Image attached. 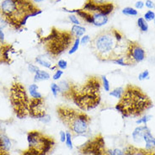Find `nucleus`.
Masks as SVG:
<instances>
[{
  "instance_id": "obj_5",
  "label": "nucleus",
  "mask_w": 155,
  "mask_h": 155,
  "mask_svg": "<svg viewBox=\"0 0 155 155\" xmlns=\"http://www.w3.org/2000/svg\"><path fill=\"white\" fill-rule=\"evenodd\" d=\"M57 114L60 120L74 136H86L90 132L91 118L83 110L66 105L57 107Z\"/></svg>"
},
{
  "instance_id": "obj_2",
  "label": "nucleus",
  "mask_w": 155,
  "mask_h": 155,
  "mask_svg": "<svg viewBox=\"0 0 155 155\" xmlns=\"http://www.w3.org/2000/svg\"><path fill=\"white\" fill-rule=\"evenodd\" d=\"M42 14V10L32 0H2L0 15L15 31H21L28 19Z\"/></svg>"
},
{
  "instance_id": "obj_51",
  "label": "nucleus",
  "mask_w": 155,
  "mask_h": 155,
  "mask_svg": "<svg viewBox=\"0 0 155 155\" xmlns=\"http://www.w3.org/2000/svg\"><path fill=\"white\" fill-rule=\"evenodd\" d=\"M153 23H154V25H155V18H154V19H153Z\"/></svg>"
},
{
  "instance_id": "obj_50",
  "label": "nucleus",
  "mask_w": 155,
  "mask_h": 155,
  "mask_svg": "<svg viewBox=\"0 0 155 155\" xmlns=\"http://www.w3.org/2000/svg\"><path fill=\"white\" fill-rule=\"evenodd\" d=\"M0 155H10L8 152H5V151H0Z\"/></svg>"
},
{
  "instance_id": "obj_35",
  "label": "nucleus",
  "mask_w": 155,
  "mask_h": 155,
  "mask_svg": "<svg viewBox=\"0 0 155 155\" xmlns=\"http://www.w3.org/2000/svg\"><path fill=\"white\" fill-rule=\"evenodd\" d=\"M105 155H124V152L120 148H114V149H107Z\"/></svg>"
},
{
  "instance_id": "obj_25",
  "label": "nucleus",
  "mask_w": 155,
  "mask_h": 155,
  "mask_svg": "<svg viewBox=\"0 0 155 155\" xmlns=\"http://www.w3.org/2000/svg\"><path fill=\"white\" fill-rule=\"evenodd\" d=\"M123 93H124V88L123 87H116L114 89H112L111 91L109 92L110 96L114 97L115 99H117V100H120L123 95Z\"/></svg>"
},
{
  "instance_id": "obj_4",
  "label": "nucleus",
  "mask_w": 155,
  "mask_h": 155,
  "mask_svg": "<svg viewBox=\"0 0 155 155\" xmlns=\"http://www.w3.org/2000/svg\"><path fill=\"white\" fill-rule=\"evenodd\" d=\"M101 78L89 76L83 84H73L70 100L83 111L94 110L101 104Z\"/></svg>"
},
{
  "instance_id": "obj_48",
  "label": "nucleus",
  "mask_w": 155,
  "mask_h": 155,
  "mask_svg": "<svg viewBox=\"0 0 155 155\" xmlns=\"http://www.w3.org/2000/svg\"><path fill=\"white\" fill-rule=\"evenodd\" d=\"M95 3H97V4H102V3H105V2H107V1H109V0H94Z\"/></svg>"
},
{
  "instance_id": "obj_29",
  "label": "nucleus",
  "mask_w": 155,
  "mask_h": 155,
  "mask_svg": "<svg viewBox=\"0 0 155 155\" xmlns=\"http://www.w3.org/2000/svg\"><path fill=\"white\" fill-rule=\"evenodd\" d=\"M65 143L68 148L70 150L74 149V143H73V134L70 132H66V141Z\"/></svg>"
},
{
  "instance_id": "obj_41",
  "label": "nucleus",
  "mask_w": 155,
  "mask_h": 155,
  "mask_svg": "<svg viewBox=\"0 0 155 155\" xmlns=\"http://www.w3.org/2000/svg\"><path fill=\"white\" fill-rule=\"evenodd\" d=\"M51 116L49 115V114H46L45 116H42L41 118H40L39 119V120L41 121V122H42L43 124H49L51 121Z\"/></svg>"
},
{
  "instance_id": "obj_53",
  "label": "nucleus",
  "mask_w": 155,
  "mask_h": 155,
  "mask_svg": "<svg viewBox=\"0 0 155 155\" xmlns=\"http://www.w3.org/2000/svg\"><path fill=\"white\" fill-rule=\"evenodd\" d=\"M0 1H2V0H0Z\"/></svg>"
},
{
  "instance_id": "obj_9",
  "label": "nucleus",
  "mask_w": 155,
  "mask_h": 155,
  "mask_svg": "<svg viewBox=\"0 0 155 155\" xmlns=\"http://www.w3.org/2000/svg\"><path fill=\"white\" fill-rule=\"evenodd\" d=\"M82 155H105L107 149L103 136L97 135L78 147Z\"/></svg>"
},
{
  "instance_id": "obj_10",
  "label": "nucleus",
  "mask_w": 155,
  "mask_h": 155,
  "mask_svg": "<svg viewBox=\"0 0 155 155\" xmlns=\"http://www.w3.org/2000/svg\"><path fill=\"white\" fill-rule=\"evenodd\" d=\"M146 56V51L139 43L134 41H129L127 51L125 55L128 66L142 62L145 60Z\"/></svg>"
},
{
  "instance_id": "obj_34",
  "label": "nucleus",
  "mask_w": 155,
  "mask_h": 155,
  "mask_svg": "<svg viewBox=\"0 0 155 155\" xmlns=\"http://www.w3.org/2000/svg\"><path fill=\"white\" fill-rule=\"evenodd\" d=\"M57 67H58V69L61 70H65L68 68V62H67L65 59H59L57 62Z\"/></svg>"
},
{
  "instance_id": "obj_13",
  "label": "nucleus",
  "mask_w": 155,
  "mask_h": 155,
  "mask_svg": "<svg viewBox=\"0 0 155 155\" xmlns=\"http://www.w3.org/2000/svg\"><path fill=\"white\" fill-rule=\"evenodd\" d=\"M124 155H155V152L148 151L145 148H141L128 144L123 149Z\"/></svg>"
},
{
  "instance_id": "obj_14",
  "label": "nucleus",
  "mask_w": 155,
  "mask_h": 155,
  "mask_svg": "<svg viewBox=\"0 0 155 155\" xmlns=\"http://www.w3.org/2000/svg\"><path fill=\"white\" fill-rule=\"evenodd\" d=\"M73 83L68 81L67 79L61 80L58 83V85L60 87V94L62 97L70 100L71 94H72V89H73Z\"/></svg>"
},
{
  "instance_id": "obj_46",
  "label": "nucleus",
  "mask_w": 155,
  "mask_h": 155,
  "mask_svg": "<svg viewBox=\"0 0 155 155\" xmlns=\"http://www.w3.org/2000/svg\"><path fill=\"white\" fill-rule=\"evenodd\" d=\"M4 40H5V35L4 31L0 30V43H4Z\"/></svg>"
},
{
  "instance_id": "obj_36",
  "label": "nucleus",
  "mask_w": 155,
  "mask_h": 155,
  "mask_svg": "<svg viewBox=\"0 0 155 155\" xmlns=\"http://www.w3.org/2000/svg\"><path fill=\"white\" fill-rule=\"evenodd\" d=\"M68 19L73 25H81V21L78 18V16L76 15H74V14H70L68 15Z\"/></svg>"
},
{
  "instance_id": "obj_44",
  "label": "nucleus",
  "mask_w": 155,
  "mask_h": 155,
  "mask_svg": "<svg viewBox=\"0 0 155 155\" xmlns=\"http://www.w3.org/2000/svg\"><path fill=\"white\" fill-rule=\"evenodd\" d=\"M144 7V2L143 1H137L135 3V8L137 10V9H143Z\"/></svg>"
},
{
  "instance_id": "obj_21",
  "label": "nucleus",
  "mask_w": 155,
  "mask_h": 155,
  "mask_svg": "<svg viewBox=\"0 0 155 155\" xmlns=\"http://www.w3.org/2000/svg\"><path fill=\"white\" fill-rule=\"evenodd\" d=\"M70 32L74 35V38H80L85 34L86 29L84 26H82L81 25H74L70 30Z\"/></svg>"
},
{
  "instance_id": "obj_6",
  "label": "nucleus",
  "mask_w": 155,
  "mask_h": 155,
  "mask_svg": "<svg viewBox=\"0 0 155 155\" xmlns=\"http://www.w3.org/2000/svg\"><path fill=\"white\" fill-rule=\"evenodd\" d=\"M74 39L70 31L52 27L49 35L41 37V43L50 58H57L69 49Z\"/></svg>"
},
{
  "instance_id": "obj_39",
  "label": "nucleus",
  "mask_w": 155,
  "mask_h": 155,
  "mask_svg": "<svg viewBox=\"0 0 155 155\" xmlns=\"http://www.w3.org/2000/svg\"><path fill=\"white\" fill-rule=\"evenodd\" d=\"M90 41H91V38L89 35H84L82 37H80V45L82 46L87 45L88 43L90 42Z\"/></svg>"
},
{
  "instance_id": "obj_30",
  "label": "nucleus",
  "mask_w": 155,
  "mask_h": 155,
  "mask_svg": "<svg viewBox=\"0 0 155 155\" xmlns=\"http://www.w3.org/2000/svg\"><path fill=\"white\" fill-rule=\"evenodd\" d=\"M51 92L55 98H57L60 94V87L58 85V84H56V83L51 84Z\"/></svg>"
},
{
  "instance_id": "obj_33",
  "label": "nucleus",
  "mask_w": 155,
  "mask_h": 155,
  "mask_svg": "<svg viewBox=\"0 0 155 155\" xmlns=\"http://www.w3.org/2000/svg\"><path fill=\"white\" fill-rule=\"evenodd\" d=\"M143 18L147 22L149 21H153V19L155 18V12L153 10H147L145 14H144Z\"/></svg>"
},
{
  "instance_id": "obj_26",
  "label": "nucleus",
  "mask_w": 155,
  "mask_h": 155,
  "mask_svg": "<svg viewBox=\"0 0 155 155\" xmlns=\"http://www.w3.org/2000/svg\"><path fill=\"white\" fill-rule=\"evenodd\" d=\"M79 47H80V38H75L74 41L72 44L71 47H70L69 51H68V54L73 55L75 52H77Z\"/></svg>"
},
{
  "instance_id": "obj_37",
  "label": "nucleus",
  "mask_w": 155,
  "mask_h": 155,
  "mask_svg": "<svg viewBox=\"0 0 155 155\" xmlns=\"http://www.w3.org/2000/svg\"><path fill=\"white\" fill-rule=\"evenodd\" d=\"M148 78H149V71L147 69L144 70L138 74V79L140 81H143L145 79H148Z\"/></svg>"
},
{
  "instance_id": "obj_42",
  "label": "nucleus",
  "mask_w": 155,
  "mask_h": 155,
  "mask_svg": "<svg viewBox=\"0 0 155 155\" xmlns=\"http://www.w3.org/2000/svg\"><path fill=\"white\" fill-rule=\"evenodd\" d=\"M8 23H7V21L5 20V19H4L3 16L0 15V30H4V29H5V28L8 26Z\"/></svg>"
},
{
  "instance_id": "obj_12",
  "label": "nucleus",
  "mask_w": 155,
  "mask_h": 155,
  "mask_svg": "<svg viewBox=\"0 0 155 155\" xmlns=\"http://www.w3.org/2000/svg\"><path fill=\"white\" fill-rule=\"evenodd\" d=\"M12 45L7 43H0V64H10L13 62L12 54L15 53Z\"/></svg>"
},
{
  "instance_id": "obj_40",
  "label": "nucleus",
  "mask_w": 155,
  "mask_h": 155,
  "mask_svg": "<svg viewBox=\"0 0 155 155\" xmlns=\"http://www.w3.org/2000/svg\"><path fill=\"white\" fill-rule=\"evenodd\" d=\"M39 69H40L39 67L37 65H35V64H33V63H29L28 64V70L31 74H35Z\"/></svg>"
},
{
  "instance_id": "obj_32",
  "label": "nucleus",
  "mask_w": 155,
  "mask_h": 155,
  "mask_svg": "<svg viewBox=\"0 0 155 155\" xmlns=\"http://www.w3.org/2000/svg\"><path fill=\"white\" fill-rule=\"evenodd\" d=\"M152 119V116L150 115H145V116H142L141 118H139L138 120H136V123L137 125H147V123L149 121V120Z\"/></svg>"
},
{
  "instance_id": "obj_31",
  "label": "nucleus",
  "mask_w": 155,
  "mask_h": 155,
  "mask_svg": "<svg viewBox=\"0 0 155 155\" xmlns=\"http://www.w3.org/2000/svg\"><path fill=\"white\" fill-rule=\"evenodd\" d=\"M112 63L114 64H116V65H120V66L122 67H127L128 64L127 62V60H126V58H125V56L123 57H120L119 58H116V59H114L113 61H111Z\"/></svg>"
},
{
  "instance_id": "obj_52",
  "label": "nucleus",
  "mask_w": 155,
  "mask_h": 155,
  "mask_svg": "<svg viewBox=\"0 0 155 155\" xmlns=\"http://www.w3.org/2000/svg\"><path fill=\"white\" fill-rule=\"evenodd\" d=\"M154 8V9H155V5H154V8Z\"/></svg>"
},
{
  "instance_id": "obj_16",
  "label": "nucleus",
  "mask_w": 155,
  "mask_h": 155,
  "mask_svg": "<svg viewBox=\"0 0 155 155\" xmlns=\"http://www.w3.org/2000/svg\"><path fill=\"white\" fill-rule=\"evenodd\" d=\"M143 141L145 142V149L155 152V137L152 134L150 129H147L144 133Z\"/></svg>"
},
{
  "instance_id": "obj_3",
  "label": "nucleus",
  "mask_w": 155,
  "mask_h": 155,
  "mask_svg": "<svg viewBox=\"0 0 155 155\" xmlns=\"http://www.w3.org/2000/svg\"><path fill=\"white\" fill-rule=\"evenodd\" d=\"M153 106V101L140 87L129 84L115 105L116 111L123 117H140Z\"/></svg>"
},
{
  "instance_id": "obj_22",
  "label": "nucleus",
  "mask_w": 155,
  "mask_h": 155,
  "mask_svg": "<svg viewBox=\"0 0 155 155\" xmlns=\"http://www.w3.org/2000/svg\"><path fill=\"white\" fill-rule=\"evenodd\" d=\"M35 62L39 64L40 66L44 67L45 68H48V69H51V67H52V64L51 62L47 59V58H46V56L44 55H39L37 56L35 59Z\"/></svg>"
},
{
  "instance_id": "obj_19",
  "label": "nucleus",
  "mask_w": 155,
  "mask_h": 155,
  "mask_svg": "<svg viewBox=\"0 0 155 155\" xmlns=\"http://www.w3.org/2000/svg\"><path fill=\"white\" fill-rule=\"evenodd\" d=\"M12 142L10 138L8 137L4 132H0V148L3 151L8 152L11 150Z\"/></svg>"
},
{
  "instance_id": "obj_15",
  "label": "nucleus",
  "mask_w": 155,
  "mask_h": 155,
  "mask_svg": "<svg viewBox=\"0 0 155 155\" xmlns=\"http://www.w3.org/2000/svg\"><path fill=\"white\" fill-rule=\"evenodd\" d=\"M115 8H116L115 4L110 1H107L105 3H102V4H98L96 13H100V14H102V15L109 17V15H111L113 11L115 10Z\"/></svg>"
},
{
  "instance_id": "obj_38",
  "label": "nucleus",
  "mask_w": 155,
  "mask_h": 155,
  "mask_svg": "<svg viewBox=\"0 0 155 155\" xmlns=\"http://www.w3.org/2000/svg\"><path fill=\"white\" fill-rule=\"evenodd\" d=\"M62 75H63V71L61 69H57L55 71L53 76H52V79L54 81H58V80H59L62 77Z\"/></svg>"
},
{
  "instance_id": "obj_49",
  "label": "nucleus",
  "mask_w": 155,
  "mask_h": 155,
  "mask_svg": "<svg viewBox=\"0 0 155 155\" xmlns=\"http://www.w3.org/2000/svg\"><path fill=\"white\" fill-rule=\"evenodd\" d=\"M45 0H32V2L35 3V4H40V3H42Z\"/></svg>"
},
{
  "instance_id": "obj_17",
  "label": "nucleus",
  "mask_w": 155,
  "mask_h": 155,
  "mask_svg": "<svg viewBox=\"0 0 155 155\" xmlns=\"http://www.w3.org/2000/svg\"><path fill=\"white\" fill-rule=\"evenodd\" d=\"M147 129H149V128H148L147 125L137 127L132 133L133 141L135 143H141L142 141H143L144 133H145V132L147 131Z\"/></svg>"
},
{
  "instance_id": "obj_24",
  "label": "nucleus",
  "mask_w": 155,
  "mask_h": 155,
  "mask_svg": "<svg viewBox=\"0 0 155 155\" xmlns=\"http://www.w3.org/2000/svg\"><path fill=\"white\" fill-rule=\"evenodd\" d=\"M137 27L139 28V30L142 32H147L149 30V26H148V24L145 20L143 17H139L137 20Z\"/></svg>"
},
{
  "instance_id": "obj_45",
  "label": "nucleus",
  "mask_w": 155,
  "mask_h": 155,
  "mask_svg": "<svg viewBox=\"0 0 155 155\" xmlns=\"http://www.w3.org/2000/svg\"><path fill=\"white\" fill-rule=\"evenodd\" d=\"M59 137H60L61 143H65V141H66V132L60 131V132H59Z\"/></svg>"
},
{
  "instance_id": "obj_1",
  "label": "nucleus",
  "mask_w": 155,
  "mask_h": 155,
  "mask_svg": "<svg viewBox=\"0 0 155 155\" xmlns=\"http://www.w3.org/2000/svg\"><path fill=\"white\" fill-rule=\"evenodd\" d=\"M129 41L119 30L111 28L101 31L90 41V49L101 62H111L127 53Z\"/></svg>"
},
{
  "instance_id": "obj_27",
  "label": "nucleus",
  "mask_w": 155,
  "mask_h": 155,
  "mask_svg": "<svg viewBox=\"0 0 155 155\" xmlns=\"http://www.w3.org/2000/svg\"><path fill=\"white\" fill-rule=\"evenodd\" d=\"M121 13L127 16H137L138 15V11L132 7H126L121 10Z\"/></svg>"
},
{
  "instance_id": "obj_11",
  "label": "nucleus",
  "mask_w": 155,
  "mask_h": 155,
  "mask_svg": "<svg viewBox=\"0 0 155 155\" xmlns=\"http://www.w3.org/2000/svg\"><path fill=\"white\" fill-rule=\"evenodd\" d=\"M47 112V107L45 104L44 99H32L30 101L29 105V116H31L33 119L39 120L44 116Z\"/></svg>"
},
{
  "instance_id": "obj_18",
  "label": "nucleus",
  "mask_w": 155,
  "mask_h": 155,
  "mask_svg": "<svg viewBox=\"0 0 155 155\" xmlns=\"http://www.w3.org/2000/svg\"><path fill=\"white\" fill-rule=\"evenodd\" d=\"M93 25L96 27H102L108 23L109 17L100 13H93Z\"/></svg>"
},
{
  "instance_id": "obj_8",
  "label": "nucleus",
  "mask_w": 155,
  "mask_h": 155,
  "mask_svg": "<svg viewBox=\"0 0 155 155\" xmlns=\"http://www.w3.org/2000/svg\"><path fill=\"white\" fill-rule=\"evenodd\" d=\"M29 148L35 155H47L54 147L55 140L40 131H31L27 134Z\"/></svg>"
},
{
  "instance_id": "obj_54",
  "label": "nucleus",
  "mask_w": 155,
  "mask_h": 155,
  "mask_svg": "<svg viewBox=\"0 0 155 155\" xmlns=\"http://www.w3.org/2000/svg\"><path fill=\"white\" fill-rule=\"evenodd\" d=\"M0 91H1V90H0Z\"/></svg>"
},
{
  "instance_id": "obj_47",
  "label": "nucleus",
  "mask_w": 155,
  "mask_h": 155,
  "mask_svg": "<svg viewBox=\"0 0 155 155\" xmlns=\"http://www.w3.org/2000/svg\"><path fill=\"white\" fill-rule=\"evenodd\" d=\"M22 155H35L30 150V149H28V150H25V151H24L22 153Z\"/></svg>"
},
{
  "instance_id": "obj_28",
  "label": "nucleus",
  "mask_w": 155,
  "mask_h": 155,
  "mask_svg": "<svg viewBox=\"0 0 155 155\" xmlns=\"http://www.w3.org/2000/svg\"><path fill=\"white\" fill-rule=\"evenodd\" d=\"M101 84H102V88L104 89L105 92H110V83L109 81L106 76L102 75L101 77Z\"/></svg>"
},
{
  "instance_id": "obj_43",
  "label": "nucleus",
  "mask_w": 155,
  "mask_h": 155,
  "mask_svg": "<svg viewBox=\"0 0 155 155\" xmlns=\"http://www.w3.org/2000/svg\"><path fill=\"white\" fill-rule=\"evenodd\" d=\"M144 5H145L148 9H153V8H154L155 4L152 0H146L145 3H144Z\"/></svg>"
},
{
  "instance_id": "obj_20",
  "label": "nucleus",
  "mask_w": 155,
  "mask_h": 155,
  "mask_svg": "<svg viewBox=\"0 0 155 155\" xmlns=\"http://www.w3.org/2000/svg\"><path fill=\"white\" fill-rule=\"evenodd\" d=\"M51 78L50 74L45 71V70L39 69L35 74H34V82L38 83V82L47 81Z\"/></svg>"
},
{
  "instance_id": "obj_7",
  "label": "nucleus",
  "mask_w": 155,
  "mask_h": 155,
  "mask_svg": "<svg viewBox=\"0 0 155 155\" xmlns=\"http://www.w3.org/2000/svg\"><path fill=\"white\" fill-rule=\"evenodd\" d=\"M31 99L25 86L19 82H14L9 88V101L15 116L19 119L29 116V105Z\"/></svg>"
},
{
  "instance_id": "obj_23",
  "label": "nucleus",
  "mask_w": 155,
  "mask_h": 155,
  "mask_svg": "<svg viewBox=\"0 0 155 155\" xmlns=\"http://www.w3.org/2000/svg\"><path fill=\"white\" fill-rule=\"evenodd\" d=\"M28 91H29V94H30V95L32 99H41V98H43L42 94L39 91V86L35 83L31 84V85L29 86Z\"/></svg>"
}]
</instances>
